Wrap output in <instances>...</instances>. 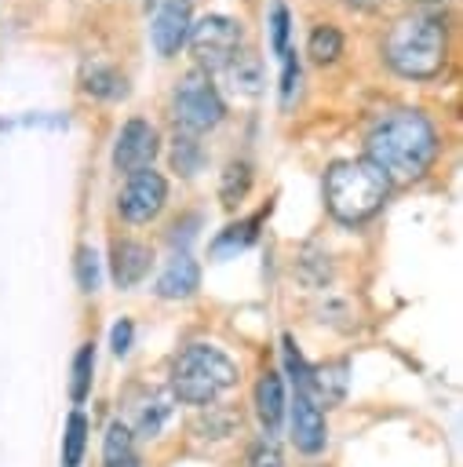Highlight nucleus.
<instances>
[{
  "mask_svg": "<svg viewBox=\"0 0 463 467\" xmlns=\"http://www.w3.org/2000/svg\"><path fill=\"white\" fill-rule=\"evenodd\" d=\"M365 150H368L365 161H372L386 179L412 182L430 168V161L437 153V135L423 113L390 109L372 124Z\"/></svg>",
  "mask_w": 463,
  "mask_h": 467,
  "instance_id": "f257e3e1",
  "label": "nucleus"
},
{
  "mask_svg": "<svg viewBox=\"0 0 463 467\" xmlns=\"http://www.w3.org/2000/svg\"><path fill=\"white\" fill-rule=\"evenodd\" d=\"M386 62L412 80H427L445 66V22L437 15H405L390 26L383 44Z\"/></svg>",
  "mask_w": 463,
  "mask_h": 467,
  "instance_id": "f03ea898",
  "label": "nucleus"
},
{
  "mask_svg": "<svg viewBox=\"0 0 463 467\" xmlns=\"http://www.w3.org/2000/svg\"><path fill=\"white\" fill-rule=\"evenodd\" d=\"M386 190H390V179L365 157L361 161H339L324 171L328 212L346 226L365 223L368 215H376L386 201Z\"/></svg>",
  "mask_w": 463,
  "mask_h": 467,
  "instance_id": "7ed1b4c3",
  "label": "nucleus"
},
{
  "mask_svg": "<svg viewBox=\"0 0 463 467\" xmlns=\"http://www.w3.org/2000/svg\"><path fill=\"white\" fill-rule=\"evenodd\" d=\"M237 383V365L208 343L186 347L171 365V394L186 405H208Z\"/></svg>",
  "mask_w": 463,
  "mask_h": 467,
  "instance_id": "20e7f679",
  "label": "nucleus"
},
{
  "mask_svg": "<svg viewBox=\"0 0 463 467\" xmlns=\"http://www.w3.org/2000/svg\"><path fill=\"white\" fill-rule=\"evenodd\" d=\"M222 113H226V106H222V99H219L211 77L201 73V69L186 73L182 84L175 88V99H171V117H175V124H179L182 131L197 135V131L215 128V124L222 120Z\"/></svg>",
  "mask_w": 463,
  "mask_h": 467,
  "instance_id": "39448f33",
  "label": "nucleus"
},
{
  "mask_svg": "<svg viewBox=\"0 0 463 467\" xmlns=\"http://www.w3.org/2000/svg\"><path fill=\"white\" fill-rule=\"evenodd\" d=\"M186 36H190V47H193L201 73L226 69L233 62V55L241 51V26L226 15H204L197 26H190Z\"/></svg>",
  "mask_w": 463,
  "mask_h": 467,
  "instance_id": "423d86ee",
  "label": "nucleus"
},
{
  "mask_svg": "<svg viewBox=\"0 0 463 467\" xmlns=\"http://www.w3.org/2000/svg\"><path fill=\"white\" fill-rule=\"evenodd\" d=\"M164 201H168V182H164V175H157L153 168H142V171H131V175H128L117 208H120V215H124L128 223H149V219L164 208Z\"/></svg>",
  "mask_w": 463,
  "mask_h": 467,
  "instance_id": "0eeeda50",
  "label": "nucleus"
},
{
  "mask_svg": "<svg viewBox=\"0 0 463 467\" xmlns=\"http://www.w3.org/2000/svg\"><path fill=\"white\" fill-rule=\"evenodd\" d=\"M157 157V131H153V124H146V120H128L124 128H120V135H117V142H113V164H117V171H142V168H149V161Z\"/></svg>",
  "mask_w": 463,
  "mask_h": 467,
  "instance_id": "6e6552de",
  "label": "nucleus"
},
{
  "mask_svg": "<svg viewBox=\"0 0 463 467\" xmlns=\"http://www.w3.org/2000/svg\"><path fill=\"white\" fill-rule=\"evenodd\" d=\"M292 441L306 456L324 449V412L306 390H295V401H292Z\"/></svg>",
  "mask_w": 463,
  "mask_h": 467,
  "instance_id": "1a4fd4ad",
  "label": "nucleus"
},
{
  "mask_svg": "<svg viewBox=\"0 0 463 467\" xmlns=\"http://www.w3.org/2000/svg\"><path fill=\"white\" fill-rule=\"evenodd\" d=\"M190 26H193L190 22V0H164L160 11H157V18H153V29H149L157 55H164V58L175 55L182 47Z\"/></svg>",
  "mask_w": 463,
  "mask_h": 467,
  "instance_id": "9d476101",
  "label": "nucleus"
},
{
  "mask_svg": "<svg viewBox=\"0 0 463 467\" xmlns=\"http://www.w3.org/2000/svg\"><path fill=\"white\" fill-rule=\"evenodd\" d=\"M197 285H201V266H197L186 252H179V255H171L168 266L160 270V277H157V296H164V299H190V296L197 292Z\"/></svg>",
  "mask_w": 463,
  "mask_h": 467,
  "instance_id": "9b49d317",
  "label": "nucleus"
},
{
  "mask_svg": "<svg viewBox=\"0 0 463 467\" xmlns=\"http://www.w3.org/2000/svg\"><path fill=\"white\" fill-rule=\"evenodd\" d=\"M149 263H153V255L146 244H139V241H117L113 244V281L120 288L139 285L149 274Z\"/></svg>",
  "mask_w": 463,
  "mask_h": 467,
  "instance_id": "f8f14e48",
  "label": "nucleus"
},
{
  "mask_svg": "<svg viewBox=\"0 0 463 467\" xmlns=\"http://www.w3.org/2000/svg\"><path fill=\"white\" fill-rule=\"evenodd\" d=\"M255 412L262 420L266 431H273L284 416V383L277 372H266L259 383H255Z\"/></svg>",
  "mask_w": 463,
  "mask_h": 467,
  "instance_id": "ddd939ff",
  "label": "nucleus"
},
{
  "mask_svg": "<svg viewBox=\"0 0 463 467\" xmlns=\"http://www.w3.org/2000/svg\"><path fill=\"white\" fill-rule=\"evenodd\" d=\"M102 467H139V452L128 423H109L102 441Z\"/></svg>",
  "mask_w": 463,
  "mask_h": 467,
  "instance_id": "4468645a",
  "label": "nucleus"
},
{
  "mask_svg": "<svg viewBox=\"0 0 463 467\" xmlns=\"http://www.w3.org/2000/svg\"><path fill=\"white\" fill-rule=\"evenodd\" d=\"M226 73L233 80V91H241V95H259L262 91V62H259V55L237 51L233 62L226 66Z\"/></svg>",
  "mask_w": 463,
  "mask_h": 467,
  "instance_id": "2eb2a0df",
  "label": "nucleus"
},
{
  "mask_svg": "<svg viewBox=\"0 0 463 467\" xmlns=\"http://www.w3.org/2000/svg\"><path fill=\"white\" fill-rule=\"evenodd\" d=\"M84 91L95 95V99H124L128 95V84L109 66H87L84 69Z\"/></svg>",
  "mask_w": 463,
  "mask_h": 467,
  "instance_id": "dca6fc26",
  "label": "nucleus"
},
{
  "mask_svg": "<svg viewBox=\"0 0 463 467\" xmlns=\"http://www.w3.org/2000/svg\"><path fill=\"white\" fill-rule=\"evenodd\" d=\"M84 445H87V416L73 409L66 420V434H62V467H80Z\"/></svg>",
  "mask_w": 463,
  "mask_h": 467,
  "instance_id": "f3484780",
  "label": "nucleus"
},
{
  "mask_svg": "<svg viewBox=\"0 0 463 467\" xmlns=\"http://www.w3.org/2000/svg\"><path fill=\"white\" fill-rule=\"evenodd\" d=\"M255 226H259V215H255V219H244V223H233V226H226V230L215 237V244H211V255H215V259H226L230 252H241V248H248V244L255 241Z\"/></svg>",
  "mask_w": 463,
  "mask_h": 467,
  "instance_id": "a211bd4d",
  "label": "nucleus"
},
{
  "mask_svg": "<svg viewBox=\"0 0 463 467\" xmlns=\"http://www.w3.org/2000/svg\"><path fill=\"white\" fill-rule=\"evenodd\" d=\"M91 372H95V347L84 343V347L77 350V358H73V379H69L73 401H84V398H87V390H91Z\"/></svg>",
  "mask_w": 463,
  "mask_h": 467,
  "instance_id": "6ab92c4d",
  "label": "nucleus"
},
{
  "mask_svg": "<svg viewBox=\"0 0 463 467\" xmlns=\"http://www.w3.org/2000/svg\"><path fill=\"white\" fill-rule=\"evenodd\" d=\"M310 55H314V62H335V58L343 55V36H339V29H335V26H317V29L310 33Z\"/></svg>",
  "mask_w": 463,
  "mask_h": 467,
  "instance_id": "aec40b11",
  "label": "nucleus"
},
{
  "mask_svg": "<svg viewBox=\"0 0 463 467\" xmlns=\"http://www.w3.org/2000/svg\"><path fill=\"white\" fill-rule=\"evenodd\" d=\"M168 412H171V405H168V398L164 394H149L146 401H142V409H139V434H146V438H153L157 431H160V423L168 420Z\"/></svg>",
  "mask_w": 463,
  "mask_h": 467,
  "instance_id": "412c9836",
  "label": "nucleus"
},
{
  "mask_svg": "<svg viewBox=\"0 0 463 467\" xmlns=\"http://www.w3.org/2000/svg\"><path fill=\"white\" fill-rule=\"evenodd\" d=\"M171 164H175V171H182V175H197L201 164H204V150H201L190 135H179L175 146H171Z\"/></svg>",
  "mask_w": 463,
  "mask_h": 467,
  "instance_id": "4be33fe9",
  "label": "nucleus"
},
{
  "mask_svg": "<svg viewBox=\"0 0 463 467\" xmlns=\"http://www.w3.org/2000/svg\"><path fill=\"white\" fill-rule=\"evenodd\" d=\"M248 182H252L248 164H244V161H233V164L226 168V175H222V186H219L222 204H237V201L248 193Z\"/></svg>",
  "mask_w": 463,
  "mask_h": 467,
  "instance_id": "5701e85b",
  "label": "nucleus"
},
{
  "mask_svg": "<svg viewBox=\"0 0 463 467\" xmlns=\"http://www.w3.org/2000/svg\"><path fill=\"white\" fill-rule=\"evenodd\" d=\"M98 277H102V270H98V255H95V248H77V285L84 288V292H95L98 288Z\"/></svg>",
  "mask_w": 463,
  "mask_h": 467,
  "instance_id": "b1692460",
  "label": "nucleus"
},
{
  "mask_svg": "<svg viewBox=\"0 0 463 467\" xmlns=\"http://www.w3.org/2000/svg\"><path fill=\"white\" fill-rule=\"evenodd\" d=\"M288 29H292L288 7L284 4H273V11H270V47H273V55H284L288 51Z\"/></svg>",
  "mask_w": 463,
  "mask_h": 467,
  "instance_id": "393cba45",
  "label": "nucleus"
},
{
  "mask_svg": "<svg viewBox=\"0 0 463 467\" xmlns=\"http://www.w3.org/2000/svg\"><path fill=\"white\" fill-rule=\"evenodd\" d=\"M248 467H281V449H277V441L266 434V438H259L252 449H248Z\"/></svg>",
  "mask_w": 463,
  "mask_h": 467,
  "instance_id": "a878e982",
  "label": "nucleus"
},
{
  "mask_svg": "<svg viewBox=\"0 0 463 467\" xmlns=\"http://www.w3.org/2000/svg\"><path fill=\"white\" fill-rule=\"evenodd\" d=\"M295 91H299V58H295V51L288 47V51H284V73H281V102L288 106V102L295 99Z\"/></svg>",
  "mask_w": 463,
  "mask_h": 467,
  "instance_id": "bb28decb",
  "label": "nucleus"
},
{
  "mask_svg": "<svg viewBox=\"0 0 463 467\" xmlns=\"http://www.w3.org/2000/svg\"><path fill=\"white\" fill-rule=\"evenodd\" d=\"M131 336H135L131 321H128V317H120V321L113 325V332H109V347H113V354H117V358L131 350Z\"/></svg>",
  "mask_w": 463,
  "mask_h": 467,
  "instance_id": "cd10ccee",
  "label": "nucleus"
},
{
  "mask_svg": "<svg viewBox=\"0 0 463 467\" xmlns=\"http://www.w3.org/2000/svg\"><path fill=\"white\" fill-rule=\"evenodd\" d=\"M350 4H357V7H376L379 0H350Z\"/></svg>",
  "mask_w": 463,
  "mask_h": 467,
  "instance_id": "c85d7f7f",
  "label": "nucleus"
}]
</instances>
